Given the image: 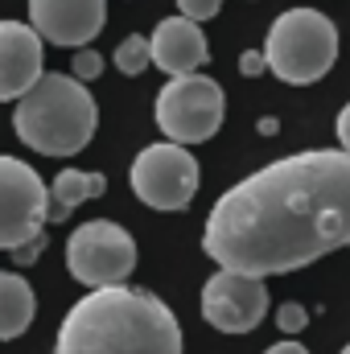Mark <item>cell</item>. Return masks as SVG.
I'll use <instances>...</instances> for the list:
<instances>
[{
    "label": "cell",
    "instance_id": "14",
    "mask_svg": "<svg viewBox=\"0 0 350 354\" xmlns=\"http://www.w3.org/2000/svg\"><path fill=\"white\" fill-rule=\"evenodd\" d=\"M33 313H37L33 284L21 272H0V342L21 338L33 326Z\"/></svg>",
    "mask_w": 350,
    "mask_h": 354
},
{
    "label": "cell",
    "instance_id": "15",
    "mask_svg": "<svg viewBox=\"0 0 350 354\" xmlns=\"http://www.w3.org/2000/svg\"><path fill=\"white\" fill-rule=\"evenodd\" d=\"M149 66H153V54H149V37L132 33V37H124V41L116 46V71H120V75L136 79V75H140V71H149Z\"/></svg>",
    "mask_w": 350,
    "mask_h": 354
},
{
    "label": "cell",
    "instance_id": "2",
    "mask_svg": "<svg viewBox=\"0 0 350 354\" xmlns=\"http://www.w3.org/2000/svg\"><path fill=\"white\" fill-rule=\"evenodd\" d=\"M54 354H181V326L157 292L103 284L71 305Z\"/></svg>",
    "mask_w": 350,
    "mask_h": 354
},
{
    "label": "cell",
    "instance_id": "6",
    "mask_svg": "<svg viewBox=\"0 0 350 354\" xmlns=\"http://www.w3.org/2000/svg\"><path fill=\"white\" fill-rule=\"evenodd\" d=\"M132 194L161 214H177L194 202L198 194V161L185 145L161 140V145H145L128 169Z\"/></svg>",
    "mask_w": 350,
    "mask_h": 354
},
{
    "label": "cell",
    "instance_id": "16",
    "mask_svg": "<svg viewBox=\"0 0 350 354\" xmlns=\"http://www.w3.org/2000/svg\"><path fill=\"white\" fill-rule=\"evenodd\" d=\"M71 75L79 83H91V79H103V54L91 50V46H79V54L71 58Z\"/></svg>",
    "mask_w": 350,
    "mask_h": 354
},
{
    "label": "cell",
    "instance_id": "17",
    "mask_svg": "<svg viewBox=\"0 0 350 354\" xmlns=\"http://www.w3.org/2000/svg\"><path fill=\"white\" fill-rule=\"evenodd\" d=\"M276 326H280V334H284V338L301 334V330L309 326V313H305V305H297V301H284V305L276 309Z\"/></svg>",
    "mask_w": 350,
    "mask_h": 354
},
{
    "label": "cell",
    "instance_id": "10",
    "mask_svg": "<svg viewBox=\"0 0 350 354\" xmlns=\"http://www.w3.org/2000/svg\"><path fill=\"white\" fill-rule=\"evenodd\" d=\"M29 25L42 41L79 50L91 46L107 25V0H29Z\"/></svg>",
    "mask_w": 350,
    "mask_h": 354
},
{
    "label": "cell",
    "instance_id": "11",
    "mask_svg": "<svg viewBox=\"0 0 350 354\" xmlns=\"http://www.w3.org/2000/svg\"><path fill=\"white\" fill-rule=\"evenodd\" d=\"M42 79V37L29 21H0V103Z\"/></svg>",
    "mask_w": 350,
    "mask_h": 354
},
{
    "label": "cell",
    "instance_id": "21",
    "mask_svg": "<svg viewBox=\"0 0 350 354\" xmlns=\"http://www.w3.org/2000/svg\"><path fill=\"white\" fill-rule=\"evenodd\" d=\"M239 71H243V75H264V71H268V66H264V54L260 50H256V54H243V58H239Z\"/></svg>",
    "mask_w": 350,
    "mask_h": 354
},
{
    "label": "cell",
    "instance_id": "3",
    "mask_svg": "<svg viewBox=\"0 0 350 354\" xmlns=\"http://www.w3.org/2000/svg\"><path fill=\"white\" fill-rule=\"evenodd\" d=\"M95 124H99V107L87 83L58 71L54 75L42 71V79L17 99V111H12V128L21 145H29L42 157L83 153L95 136Z\"/></svg>",
    "mask_w": 350,
    "mask_h": 354
},
{
    "label": "cell",
    "instance_id": "7",
    "mask_svg": "<svg viewBox=\"0 0 350 354\" xmlns=\"http://www.w3.org/2000/svg\"><path fill=\"white\" fill-rule=\"evenodd\" d=\"M66 268L87 288L128 284V276L136 272V239L120 223L91 218L66 239Z\"/></svg>",
    "mask_w": 350,
    "mask_h": 354
},
{
    "label": "cell",
    "instance_id": "1",
    "mask_svg": "<svg viewBox=\"0 0 350 354\" xmlns=\"http://www.w3.org/2000/svg\"><path fill=\"white\" fill-rule=\"evenodd\" d=\"M350 243V153H293L235 181L206 218L202 252L243 276H280Z\"/></svg>",
    "mask_w": 350,
    "mask_h": 354
},
{
    "label": "cell",
    "instance_id": "13",
    "mask_svg": "<svg viewBox=\"0 0 350 354\" xmlns=\"http://www.w3.org/2000/svg\"><path fill=\"white\" fill-rule=\"evenodd\" d=\"M107 189V177L103 174H91V169H62L46 185V218L50 223H62L71 210H79L83 202L99 198Z\"/></svg>",
    "mask_w": 350,
    "mask_h": 354
},
{
    "label": "cell",
    "instance_id": "9",
    "mask_svg": "<svg viewBox=\"0 0 350 354\" xmlns=\"http://www.w3.org/2000/svg\"><path fill=\"white\" fill-rule=\"evenodd\" d=\"M202 317L219 334H252L268 317V284L260 276L219 268L202 284Z\"/></svg>",
    "mask_w": 350,
    "mask_h": 354
},
{
    "label": "cell",
    "instance_id": "22",
    "mask_svg": "<svg viewBox=\"0 0 350 354\" xmlns=\"http://www.w3.org/2000/svg\"><path fill=\"white\" fill-rule=\"evenodd\" d=\"M264 354H309V351H305L301 342H288V338H284V342H276V346H268Z\"/></svg>",
    "mask_w": 350,
    "mask_h": 354
},
{
    "label": "cell",
    "instance_id": "23",
    "mask_svg": "<svg viewBox=\"0 0 350 354\" xmlns=\"http://www.w3.org/2000/svg\"><path fill=\"white\" fill-rule=\"evenodd\" d=\"M342 354H350V342H347V346H342Z\"/></svg>",
    "mask_w": 350,
    "mask_h": 354
},
{
    "label": "cell",
    "instance_id": "12",
    "mask_svg": "<svg viewBox=\"0 0 350 354\" xmlns=\"http://www.w3.org/2000/svg\"><path fill=\"white\" fill-rule=\"evenodd\" d=\"M149 54H153V66H161L169 79L202 71L206 58H210L202 25L190 21V17H181V12L157 21V29H153V37H149Z\"/></svg>",
    "mask_w": 350,
    "mask_h": 354
},
{
    "label": "cell",
    "instance_id": "20",
    "mask_svg": "<svg viewBox=\"0 0 350 354\" xmlns=\"http://www.w3.org/2000/svg\"><path fill=\"white\" fill-rule=\"evenodd\" d=\"M334 132H338V145H342V153H350V103L338 111V124H334Z\"/></svg>",
    "mask_w": 350,
    "mask_h": 354
},
{
    "label": "cell",
    "instance_id": "8",
    "mask_svg": "<svg viewBox=\"0 0 350 354\" xmlns=\"http://www.w3.org/2000/svg\"><path fill=\"white\" fill-rule=\"evenodd\" d=\"M46 227V181L33 165L0 157V252H12Z\"/></svg>",
    "mask_w": 350,
    "mask_h": 354
},
{
    "label": "cell",
    "instance_id": "4",
    "mask_svg": "<svg viewBox=\"0 0 350 354\" xmlns=\"http://www.w3.org/2000/svg\"><path fill=\"white\" fill-rule=\"evenodd\" d=\"M264 66L288 83V87H309L330 75L338 58V29L326 12L317 8H284L268 37H264Z\"/></svg>",
    "mask_w": 350,
    "mask_h": 354
},
{
    "label": "cell",
    "instance_id": "18",
    "mask_svg": "<svg viewBox=\"0 0 350 354\" xmlns=\"http://www.w3.org/2000/svg\"><path fill=\"white\" fill-rule=\"evenodd\" d=\"M219 8H223V0H177V12L181 17H190V21H210V17H219Z\"/></svg>",
    "mask_w": 350,
    "mask_h": 354
},
{
    "label": "cell",
    "instance_id": "5",
    "mask_svg": "<svg viewBox=\"0 0 350 354\" xmlns=\"http://www.w3.org/2000/svg\"><path fill=\"white\" fill-rule=\"evenodd\" d=\"M227 115V95L214 79H206L202 71L194 75H177L157 91L153 103V120L165 132V140L177 145H202L223 128Z\"/></svg>",
    "mask_w": 350,
    "mask_h": 354
},
{
    "label": "cell",
    "instance_id": "19",
    "mask_svg": "<svg viewBox=\"0 0 350 354\" xmlns=\"http://www.w3.org/2000/svg\"><path fill=\"white\" fill-rule=\"evenodd\" d=\"M42 252H46V231H42V235H33L29 243H21V248H12L8 256H12L17 264H33V260H37Z\"/></svg>",
    "mask_w": 350,
    "mask_h": 354
}]
</instances>
